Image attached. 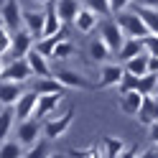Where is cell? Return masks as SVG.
I'll list each match as a JSON object with an SVG mask.
<instances>
[{"label": "cell", "instance_id": "cell-37", "mask_svg": "<svg viewBox=\"0 0 158 158\" xmlns=\"http://www.w3.org/2000/svg\"><path fill=\"white\" fill-rule=\"evenodd\" d=\"M138 8H153V10H158V0H138Z\"/></svg>", "mask_w": 158, "mask_h": 158}, {"label": "cell", "instance_id": "cell-27", "mask_svg": "<svg viewBox=\"0 0 158 158\" xmlns=\"http://www.w3.org/2000/svg\"><path fill=\"white\" fill-rule=\"evenodd\" d=\"M48 156H51V148H48V140H46V138H41L38 143H33V145L23 153V158H48Z\"/></svg>", "mask_w": 158, "mask_h": 158}, {"label": "cell", "instance_id": "cell-16", "mask_svg": "<svg viewBox=\"0 0 158 158\" xmlns=\"http://www.w3.org/2000/svg\"><path fill=\"white\" fill-rule=\"evenodd\" d=\"M143 100L145 97L140 92H125V94H120V110L130 117H138V112L143 107Z\"/></svg>", "mask_w": 158, "mask_h": 158}, {"label": "cell", "instance_id": "cell-11", "mask_svg": "<svg viewBox=\"0 0 158 158\" xmlns=\"http://www.w3.org/2000/svg\"><path fill=\"white\" fill-rule=\"evenodd\" d=\"M44 26H46L44 10H23V28L36 38V41L44 38Z\"/></svg>", "mask_w": 158, "mask_h": 158}, {"label": "cell", "instance_id": "cell-40", "mask_svg": "<svg viewBox=\"0 0 158 158\" xmlns=\"http://www.w3.org/2000/svg\"><path fill=\"white\" fill-rule=\"evenodd\" d=\"M151 74H158V56H151Z\"/></svg>", "mask_w": 158, "mask_h": 158}, {"label": "cell", "instance_id": "cell-34", "mask_svg": "<svg viewBox=\"0 0 158 158\" xmlns=\"http://www.w3.org/2000/svg\"><path fill=\"white\" fill-rule=\"evenodd\" d=\"M143 41V51L148 54V56H158V36H145V38H140Z\"/></svg>", "mask_w": 158, "mask_h": 158}, {"label": "cell", "instance_id": "cell-30", "mask_svg": "<svg viewBox=\"0 0 158 158\" xmlns=\"http://www.w3.org/2000/svg\"><path fill=\"white\" fill-rule=\"evenodd\" d=\"M77 51H74V44H72V38H66V41H61L56 48H54V54L51 59H56V61H64V59H72Z\"/></svg>", "mask_w": 158, "mask_h": 158}, {"label": "cell", "instance_id": "cell-19", "mask_svg": "<svg viewBox=\"0 0 158 158\" xmlns=\"http://www.w3.org/2000/svg\"><path fill=\"white\" fill-rule=\"evenodd\" d=\"M123 66H125V72L133 74V77H145V74H151V56L143 51L140 56H135V59H130V61H125Z\"/></svg>", "mask_w": 158, "mask_h": 158}, {"label": "cell", "instance_id": "cell-18", "mask_svg": "<svg viewBox=\"0 0 158 158\" xmlns=\"http://www.w3.org/2000/svg\"><path fill=\"white\" fill-rule=\"evenodd\" d=\"M54 5H56V13L61 18V23H74L77 13L82 10L79 0H54Z\"/></svg>", "mask_w": 158, "mask_h": 158}, {"label": "cell", "instance_id": "cell-28", "mask_svg": "<svg viewBox=\"0 0 158 158\" xmlns=\"http://www.w3.org/2000/svg\"><path fill=\"white\" fill-rule=\"evenodd\" d=\"M138 13H140V18L145 21L148 31L153 36H158V10H153V8H138Z\"/></svg>", "mask_w": 158, "mask_h": 158}, {"label": "cell", "instance_id": "cell-14", "mask_svg": "<svg viewBox=\"0 0 158 158\" xmlns=\"http://www.w3.org/2000/svg\"><path fill=\"white\" fill-rule=\"evenodd\" d=\"M23 84H15V82H0V105L3 107H15V102L21 100L23 94Z\"/></svg>", "mask_w": 158, "mask_h": 158}, {"label": "cell", "instance_id": "cell-2", "mask_svg": "<svg viewBox=\"0 0 158 158\" xmlns=\"http://www.w3.org/2000/svg\"><path fill=\"white\" fill-rule=\"evenodd\" d=\"M74 123V107H69L64 115H54L44 120V138L46 140H59V138H64L69 133V127Z\"/></svg>", "mask_w": 158, "mask_h": 158}, {"label": "cell", "instance_id": "cell-25", "mask_svg": "<svg viewBox=\"0 0 158 158\" xmlns=\"http://www.w3.org/2000/svg\"><path fill=\"white\" fill-rule=\"evenodd\" d=\"M138 92L143 97H153L158 92V74H145L138 79Z\"/></svg>", "mask_w": 158, "mask_h": 158}, {"label": "cell", "instance_id": "cell-21", "mask_svg": "<svg viewBox=\"0 0 158 158\" xmlns=\"http://www.w3.org/2000/svg\"><path fill=\"white\" fill-rule=\"evenodd\" d=\"M31 92H36V94H64V87L54 77H46V79H36Z\"/></svg>", "mask_w": 158, "mask_h": 158}, {"label": "cell", "instance_id": "cell-12", "mask_svg": "<svg viewBox=\"0 0 158 158\" xmlns=\"http://www.w3.org/2000/svg\"><path fill=\"white\" fill-rule=\"evenodd\" d=\"M36 105H38V94H36V92H23L21 100H18L15 107H13V110H15V117H18L21 123H23V120H31L33 112H36Z\"/></svg>", "mask_w": 158, "mask_h": 158}, {"label": "cell", "instance_id": "cell-44", "mask_svg": "<svg viewBox=\"0 0 158 158\" xmlns=\"http://www.w3.org/2000/svg\"><path fill=\"white\" fill-rule=\"evenodd\" d=\"M0 26H3V21H0Z\"/></svg>", "mask_w": 158, "mask_h": 158}, {"label": "cell", "instance_id": "cell-32", "mask_svg": "<svg viewBox=\"0 0 158 158\" xmlns=\"http://www.w3.org/2000/svg\"><path fill=\"white\" fill-rule=\"evenodd\" d=\"M69 156H74V158H105V153H102L97 145H89V148H72Z\"/></svg>", "mask_w": 158, "mask_h": 158}, {"label": "cell", "instance_id": "cell-1", "mask_svg": "<svg viewBox=\"0 0 158 158\" xmlns=\"http://www.w3.org/2000/svg\"><path fill=\"white\" fill-rule=\"evenodd\" d=\"M115 21L123 28L125 38H145V36H151V31H148V26H145V21L140 18L138 10H123V13H117Z\"/></svg>", "mask_w": 158, "mask_h": 158}, {"label": "cell", "instance_id": "cell-38", "mask_svg": "<svg viewBox=\"0 0 158 158\" xmlns=\"http://www.w3.org/2000/svg\"><path fill=\"white\" fill-rule=\"evenodd\" d=\"M138 158H158V151H156V148H148V151L138 153Z\"/></svg>", "mask_w": 158, "mask_h": 158}, {"label": "cell", "instance_id": "cell-8", "mask_svg": "<svg viewBox=\"0 0 158 158\" xmlns=\"http://www.w3.org/2000/svg\"><path fill=\"white\" fill-rule=\"evenodd\" d=\"M36 46V38L26 31V28H21V31L13 33V46H10V56L13 59H26L28 54L33 51Z\"/></svg>", "mask_w": 158, "mask_h": 158}, {"label": "cell", "instance_id": "cell-9", "mask_svg": "<svg viewBox=\"0 0 158 158\" xmlns=\"http://www.w3.org/2000/svg\"><path fill=\"white\" fill-rule=\"evenodd\" d=\"M61 100H64V94H38V105H36V112H33V117L36 120H48V117H54V112H56V107L61 105Z\"/></svg>", "mask_w": 158, "mask_h": 158}, {"label": "cell", "instance_id": "cell-13", "mask_svg": "<svg viewBox=\"0 0 158 158\" xmlns=\"http://www.w3.org/2000/svg\"><path fill=\"white\" fill-rule=\"evenodd\" d=\"M26 61H28V66H31L33 77H38V79L54 77V69H51V64H48V59H46V56H41V54L36 51V48H33V51L26 56Z\"/></svg>", "mask_w": 158, "mask_h": 158}, {"label": "cell", "instance_id": "cell-20", "mask_svg": "<svg viewBox=\"0 0 158 158\" xmlns=\"http://www.w3.org/2000/svg\"><path fill=\"white\" fill-rule=\"evenodd\" d=\"M143 54V41L140 38H125V44H123V48L117 51V61H130V59H135V56H140Z\"/></svg>", "mask_w": 158, "mask_h": 158}, {"label": "cell", "instance_id": "cell-3", "mask_svg": "<svg viewBox=\"0 0 158 158\" xmlns=\"http://www.w3.org/2000/svg\"><path fill=\"white\" fill-rule=\"evenodd\" d=\"M0 21H3V26L10 33L21 31L23 28V8H21V3L18 0H5L3 8H0Z\"/></svg>", "mask_w": 158, "mask_h": 158}, {"label": "cell", "instance_id": "cell-5", "mask_svg": "<svg viewBox=\"0 0 158 158\" xmlns=\"http://www.w3.org/2000/svg\"><path fill=\"white\" fill-rule=\"evenodd\" d=\"M31 77H33V72H31V66H28L26 59H10V61L5 64V72H3V77H0V82L26 84Z\"/></svg>", "mask_w": 158, "mask_h": 158}, {"label": "cell", "instance_id": "cell-17", "mask_svg": "<svg viewBox=\"0 0 158 158\" xmlns=\"http://www.w3.org/2000/svg\"><path fill=\"white\" fill-rule=\"evenodd\" d=\"M97 23H100V15L92 13V10H87V8L82 5V10H79V13H77V18H74L77 31H79V33H92L94 28H97Z\"/></svg>", "mask_w": 158, "mask_h": 158}, {"label": "cell", "instance_id": "cell-15", "mask_svg": "<svg viewBox=\"0 0 158 158\" xmlns=\"http://www.w3.org/2000/svg\"><path fill=\"white\" fill-rule=\"evenodd\" d=\"M66 31H64V28H61V31H59V33H54V36H44V38H38V41H36V51L38 54H41V56H46V59H51V54H54V48L59 46V44H61V41H66Z\"/></svg>", "mask_w": 158, "mask_h": 158}, {"label": "cell", "instance_id": "cell-26", "mask_svg": "<svg viewBox=\"0 0 158 158\" xmlns=\"http://www.w3.org/2000/svg\"><path fill=\"white\" fill-rule=\"evenodd\" d=\"M26 148L18 143V140H5L0 143V158H23Z\"/></svg>", "mask_w": 158, "mask_h": 158}, {"label": "cell", "instance_id": "cell-33", "mask_svg": "<svg viewBox=\"0 0 158 158\" xmlns=\"http://www.w3.org/2000/svg\"><path fill=\"white\" fill-rule=\"evenodd\" d=\"M10 46H13V33L5 26H0V56L3 59H5V54H10Z\"/></svg>", "mask_w": 158, "mask_h": 158}, {"label": "cell", "instance_id": "cell-31", "mask_svg": "<svg viewBox=\"0 0 158 158\" xmlns=\"http://www.w3.org/2000/svg\"><path fill=\"white\" fill-rule=\"evenodd\" d=\"M125 69V66H123ZM138 79L140 77H133V74H123V79H120V84H117V92L120 94H125V92H138Z\"/></svg>", "mask_w": 158, "mask_h": 158}, {"label": "cell", "instance_id": "cell-7", "mask_svg": "<svg viewBox=\"0 0 158 158\" xmlns=\"http://www.w3.org/2000/svg\"><path fill=\"white\" fill-rule=\"evenodd\" d=\"M54 79L64 89H94V84H89L79 72H72V69H54Z\"/></svg>", "mask_w": 158, "mask_h": 158}, {"label": "cell", "instance_id": "cell-4", "mask_svg": "<svg viewBox=\"0 0 158 158\" xmlns=\"http://www.w3.org/2000/svg\"><path fill=\"white\" fill-rule=\"evenodd\" d=\"M100 38L107 44V48H110L112 54H117L123 48V44H125V33H123V28L117 26V21H102L100 23Z\"/></svg>", "mask_w": 158, "mask_h": 158}, {"label": "cell", "instance_id": "cell-35", "mask_svg": "<svg viewBox=\"0 0 158 158\" xmlns=\"http://www.w3.org/2000/svg\"><path fill=\"white\" fill-rule=\"evenodd\" d=\"M130 3H133V0H110V8H112V13L117 15V13L127 10V8H130Z\"/></svg>", "mask_w": 158, "mask_h": 158}, {"label": "cell", "instance_id": "cell-39", "mask_svg": "<svg viewBox=\"0 0 158 158\" xmlns=\"http://www.w3.org/2000/svg\"><path fill=\"white\" fill-rule=\"evenodd\" d=\"M120 158H138V151H135V148H125Z\"/></svg>", "mask_w": 158, "mask_h": 158}, {"label": "cell", "instance_id": "cell-23", "mask_svg": "<svg viewBox=\"0 0 158 158\" xmlns=\"http://www.w3.org/2000/svg\"><path fill=\"white\" fill-rule=\"evenodd\" d=\"M110 54H112V51L107 48V44L102 41L100 36L89 41V59H92V61H107V59H110Z\"/></svg>", "mask_w": 158, "mask_h": 158}, {"label": "cell", "instance_id": "cell-10", "mask_svg": "<svg viewBox=\"0 0 158 158\" xmlns=\"http://www.w3.org/2000/svg\"><path fill=\"white\" fill-rule=\"evenodd\" d=\"M125 74V69L120 64H105L102 72H100V79H97L94 89H110V87H117L120 84V79Z\"/></svg>", "mask_w": 158, "mask_h": 158}, {"label": "cell", "instance_id": "cell-22", "mask_svg": "<svg viewBox=\"0 0 158 158\" xmlns=\"http://www.w3.org/2000/svg\"><path fill=\"white\" fill-rule=\"evenodd\" d=\"M123 151H125L123 138H115V135H107V138H105V143H102V153H105V158H120Z\"/></svg>", "mask_w": 158, "mask_h": 158}, {"label": "cell", "instance_id": "cell-43", "mask_svg": "<svg viewBox=\"0 0 158 158\" xmlns=\"http://www.w3.org/2000/svg\"><path fill=\"white\" fill-rule=\"evenodd\" d=\"M48 158H66V156H61V153H51Z\"/></svg>", "mask_w": 158, "mask_h": 158}, {"label": "cell", "instance_id": "cell-41", "mask_svg": "<svg viewBox=\"0 0 158 158\" xmlns=\"http://www.w3.org/2000/svg\"><path fill=\"white\" fill-rule=\"evenodd\" d=\"M31 3H36V5H44V8H46L48 3H54V0H31Z\"/></svg>", "mask_w": 158, "mask_h": 158}, {"label": "cell", "instance_id": "cell-24", "mask_svg": "<svg viewBox=\"0 0 158 158\" xmlns=\"http://www.w3.org/2000/svg\"><path fill=\"white\" fill-rule=\"evenodd\" d=\"M13 120H15V110L13 107H3L0 110V143H5V138L13 127Z\"/></svg>", "mask_w": 158, "mask_h": 158}, {"label": "cell", "instance_id": "cell-6", "mask_svg": "<svg viewBox=\"0 0 158 158\" xmlns=\"http://www.w3.org/2000/svg\"><path fill=\"white\" fill-rule=\"evenodd\" d=\"M41 135H44V123L36 120V117L23 120L21 125H18V143H21L23 148H31L33 143H38Z\"/></svg>", "mask_w": 158, "mask_h": 158}, {"label": "cell", "instance_id": "cell-42", "mask_svg": "<svg viewBox=\"0 0 158 158\" xmlns=\"http://www.w3.org/2000/svg\"><path fill=\"white\" fill-rule=\"evenodd\" d=\"M3 72H5V61H3V56H0V77H3Z\"/></svg>", "mask_w": 158, "mask_h": 158}, {"label": "cell", "instance_id": "cell-29", "mask_svg": "<svg viewBox=\"0 0 158 158\" xmlns=\"http://www.w3.org/2000/svg\"><path fill=\"white\" fill-rule=\"evenodd\" d=\"M82 3H84V8H87V10L97 13L100 18L112 13V8H110V0H82Z\"/></svg>", "mask_w": 158, "mask_h": 158}, {"label": "cell", "instance_id": "cell-36", "mask_svg": "<svg viewBox=\"0 0 158 158\" xmlns=\"http://www.w3.org/2000/svg\"><path fill=\"white\" fill-rule=\"evenodd\" d=\"M148 138H151L153 143H158V120L148 125Z\"/></svg>", "mask_w": 158, "mask_h": 158}]
</instances>
